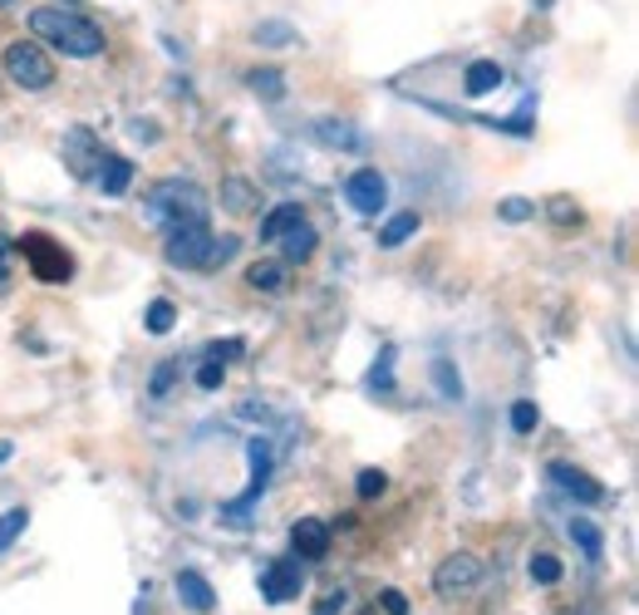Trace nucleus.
Segmentation results:
<instances>
[{"mask_svg":"<svg viewBox=\"0 0 639 615\" xmlns=\"http://www.w3.org/2000/svg\"><path fill=\"white\" fill-rule=\"evenodd\" d=\"M222 207L236 212V217H242V212H252L256 207V187L246 183V177H227V183H222Z\"/></svg>","mask_w":639,"mask_h":615,"instance_id":"412c9836","label":"nucleus"},{"mask_svg":"<svg viewBox=\"0 0 639 615\" xmlns=\"http://www.w3.org/2000/svg\"><path fill=\"white\" fill-rule=\"evenodd\" d=\"M26 523H30V512H26V507H10V512L0 517V551H10V547H16V537H20V531H26Z\"/></svg>","mask_w":639,"mask_h":615,"instance_id":"bb28decb","label":"nucleus"},{"mask_svg":"<svg viewBox=\"0 0 639 615\" xmlns=\"http://www.w3.org/2000/svg\"><path fill=\"white\" fill-rule=\"evenodd\" d=\"M547 472H551V482H556V488H561V492H571L576 502H606V488H600V482L590 478V472H581L576 463H551Z\"/></svg>","mask_w":639,"mask_h":615,"instance_id":"f8f14e48","label":"nucleus"},{"mask_svg":"<svg viewBox=\"0 0 639 615\" xmlns=\"http://www.w3.org/2000/svg\"><path fill=\"white\" fill-rule=\"evenodd\" d=\"M571 537H576V547H581L590 562H596L600 551H606V537H600V527L586 523V517H571Z\"/></svg>","mask_w":639,"mask_h":615,"instance_id":"393cba45","label":"nucleus"},{"mask_svg":"<svg viewBox=\"0 0 639 615\" xmlns=\"http://www.w3.org/2000/svg\"><path fill=\"white\" fill-rule=\"evenodd\" d=\"M242 350H246V340H236V335H232V340H212V345H207L203 354H207V360H217V364H232Z\"/></svg>","mask_w":639,"mask_h":615,"instance_id":"2f4dec72","label":"nucleus"},{"mask_svg":"<svg viewBox=\"0 0 639 615\" xmlns=\"http://www.w3.org/2000/svg\"><path fill=\"white\" fill-rule=\"evenodd\" d=\"M144 325H148V335H168V330L177 325V305L173 301H148V311H144Z\"/></svg>","mask_w":639,"mask_h":615,"instance_id":"b1692460","label":"nucleus"},{"mask_svg":"<svg viewBox=\"0 0 639 615\" xmlns=\"http://www.w3.org/2000/svg\"><path fill=\"white\" fill-rule=\"evenodd\" d=\"M177 601H183L187 611H197V615H212L217 611V590H212V582L203 572H177Z\"/></svg>","mask_w":639,"mask_h":615,"instance_id":"4468645a","label":"nucleus"},{"mask_svg":"<svg viewBox=\"0 0 639 615\" xmlns=\"http://www.w3.org/2000/svg\"><path fill=\"white\" fill-rule=\"evenodd\" d=\"M246 89L266 104H281L286 99V75H281V69H252V75H246Z\"/></svg>","mask_w":639,"mask_h":615,"instance_id":"6ab92c4d","label":"nucleus"},{"mask_svg":"<svg viewBox=\"0 0 639 615\" xmlns=\"http://www.w3.org/2000/svg\"><path fill=\"white\" fill-rule=\"evenodd\" d=\"M345 606H350V596H345V590H340V586H330L325 596L315 601V615H340V611H345Z\"/></svg>","mask_w":639,"mask_h":615,"instance_id":"c9c22d12","label":"nucleus"},{"mask_svg":"<svg viewBox=\"0 0 639 615\" xmlns=\"http://www.w3.org/2000/svg\"><path fill=\"white\" fill-rule=\"evenodd\" d=\"M305 590V566L301 557H276L262 572V596L271 601V606H286V601H295Z\"/></svg>","mask_w":639,"mask_h":615,"instance_id":"6e6552de","label":"nucleus"},{"mask_svg":"<svg viewBox=\"0 0 639 615\" xmlns=\"http://www.w3.org/2000/svg\"><path fill=\"white\" fill-rule=\"evenodd\" d=\"M295 222H305V212H301V203H281L276 212H266L262 217V242H281Z\"/></svg>","mask_w":639,"mask_h":615,"instance_id":"a211bd4d","label":"nucleus"},{"mask_svg":"<svg viewBox=\"0 0 639 615\" xmlns=\"http://www.w3.org/2000/svg\"><path fill=\"white\" fill-rule=\"evenodd\" d=\"M246 458H252V488H246L236 502L222 507V517H232V523H246V512L256 507V498H262V492L271 488V448H266V439H252V443H246Z\"/></svg>","mask_w":639,"mask_h":615,"instance_id":"0eeeda50","label":"nucleus"},{"mask_svg":"<svg viewBox=\"0 0 639 615\" xmlns=\"http://www.w3.org/2000/svg\"><path fill=\"white\" fill-rule=\"evenodd\" d=\"M345 197H350V207L360 212V217H379V212H384V203H389L384 173H379V168L350 173V177H345Z\"/></svg>","mask_w":639,"mask_h":615,"instance_id":"1a4fd4ad","label":"nucleus"},{"mask_svg":"<svg viewBox=\"0 0 639 615\" xmlns=\"http://www.w3.org/2000/svg\"><path fill=\"white\" fill-rule=\"evenodd\" d=\"M242 252V236H217L212 232V246H207V271H222L232 256Z\"/></svg>","mask_w":639,"mask_h":615,"instance_id":"a878e982","label":"nucleus"},{"mask_svg":"<svg viewBox=\"0 0 639 615\" xmlns=\"http://www.w3.org/2000/svg\"><path fill=\"white\" fill-rule=\"evenodd\" d=\"M16 252L26 256V266L45 281V286H65V281L75 276V262H69V252H65L59 242H50L45 232H26V236L16 242Z\"/></svg>","mask_w":639,"mask_h":615,"instance_id":"20e7f679","label":"nucleus"},{"mask_svg":"<svg viewBox=\"0 0 639 615\" xmlns=\"http://www.w3.org/2000/svg\"><path fill=\"white\" fill-rule=\"evenodd\" d=\"M531 212H537V203H531V197H507V203L497 207V217H502V222H527Z\"/></svg>","mask_w":639,"mask_h":615,"instance_id":"473e14b6","label":"nucleus"},{"mask_svg":"<svg viewBox=\"0 0 639 615\" xmlns=\"http://www.w3.org/2000/svg\"><path fill=\"white\" fill-rule=\"evenodd\" d=\"M207 246H212V227L207 222H183V227H168V242H163V256L183 271H207Z\"/></svg>","mask_w":639,"mask_h":615,"instance_id":"39448f33","label":"nucleus"},{"mask_svg":"<svg viewBox=\"0 0 639 615\" xmlns=\"http://www.w3.org/2000/svg\"><path fill=\"white\" fill-rule=\"evenodd\" d=\"M295 40H301V30H295L291 20H262V26H256V45H266V50H286Z\"/></svg>","mask_w":639,"mask_h":615,"instance_id":"4be33fe9","label":"nucleus"},{"mask_svg":"<svg viewBox=\"0 0 639 615\" xmlns=\"http://www.w3.org/2000/svg\"><path fill=\"white\" fill-rule=\"evenodd\" d=\"M0 6H16V0H0Z\"/></svg>","mask_w":639,"mask_h":615,"instance_id":"79ce46f5","label":"nucleus"},{"mask_svg":"<svg viewBox=\"0 0 639 615\" xmlns=\"http://www.w3.org/2000/svg\"><path fill=\"white\" fill-rule=\"evenodd\" d=\"M531 582L556 586V582H561V562H556L551 551H537V557H531Z\"/></svg>","mask_w":639,"mask_h":615,"instance_id":"cd10ccee","label":"nucleus"},{"mask_svg":"<svg viewBox=\"0 0 639 615\" xmlns=\"http://www.w3.org/2000/svg\"><path fill=\"white\" fill-rule=\"evenodd\" d=\"M502 79L507 75H502V65H497V59H472L468 75H463V89L472 94V99H482V94H492Z\"/></svg>","mask_w":639,"mask_h":615,"instance_id":"dca6fc26","label":"nucleus"},{"mask_svg":"<svg viewBox=\"0 0 639 615\" xmlns=\"http://www.w3.org/2000/svg\"><path fill=\"white\" fill-rule=\"evenodd\" d=\"M173 380H177V364H158V370H153V394H173Z\"/></svg>","mask_w":639,"mask_h":615,"instance_id":"4c0bfd02","label":"nucleus"},{"mask_svg":"<svg viewBox=\"0 0 639 615\" xmlns=\"http://www.w3.org/2000/svg\"><path fill=\"white\" fill-rule=\"evenodd\" d=\"M222 380H227V364H217V360H203V370H197V389H222Z\"/></svg>","mask_w":639,"mask_h":615,"instance_id":"72a5a7b5","label":"nucleus"},{"mask_svg":"<svg viewBox=\"0 0 639 615\" xmlns=\"http://www.w3.org/2000/svg\"><path fill=\"white\" fill-rule=\"evenodd\" d=\"M59 153H65V168L75 173V177H94V168H99V158H104V148H99V138L89 134V128H69L65 134V144H59Z\"/></svg>","mask_w":639,"mask_h":615,"instance_id":"9d476101","label":"nucleus"},{"mask_svg":"<svg viewBox=\"0 0 639 615\" xmlns=\"http://www.w3.org/2000/svg\"><path fill=\"white\" fill-rule=\"evenodd\" d=\"M148 217L158 222L163 232L168 227H183V222H207V193L187 177H168L148 193Z\"/></svg>","mask_w":639,"mask_h":615,"instance_id":"f03ea898","label":"nucleus"},{"mask_svg":"<svg viewBox=\"0 0 639 615\" xmlns=\"http://www.w3.org/2000/svg\"><path fill=\"white\" fill-rule=\"evenodd\" d=\"M370 389H394V350H379V360H374V370H370Z\"/></svg>","mask_w":639,"mask_h":615,"instance_id":"c85d7f7f","label":"nucleus"},{"mask_svg":"<svg viewBox=\"0 0 639 615\" xmlns=\"http://www.w3.org/2000/svg\"><path fill=\"white\" fill-rule=\"evenodd\" d=\"M10 256H16V242L0 236V286H6V276H10Z\"/></svg>","mask_w":639,"mask_h":615,"instance_id":"58836bf2","label":"nucleus"},{"mask_svg":"<svg viewBox=\"0 0 639 615\" xmlns=\"http://www.w3.org/2000/svg\"><path fill=\"white\" fill-rule=\"evenodd\" d=\"M384 488H389V478H384L379 468H364L360 478H354V492H360V498H379Z\"/></svg>","mask_w":639,"mask_h":615,"instance_id":"7c9ffc66","label":"nucleus"},{"mask_svg":"<svg viewBox=\"0 0 639 615\" xmlns=\"http://www.w3.org/2000/svg\"><path fill=\"white\" fill-rule=\"evenodd\" d=\"M384 611H389V615H409V601H404V590H384Z\"/></svg>","mask_w":639,"mask_h":615,"instance_id":"ea45409f","label":"nucleus"},{"mask_svg":"<svg viewBox=\"0 0 639 615\" xmlns=\"http://www.w3.org/2000/svg\"><path fill=\"white\" fill-rule=\"evenodd\" d=\"M30 30H35V40H50L55 50H65V55H75V59L104 55V30L94 26V20L75 16V10L40 6V10L30 16Z\"/></svg>","mask_w":639,"mask_h":615,"instance_id":"f257e3e1","label":"nucleus"},{"mask_svg":"<svg viewBox=\"0 0 639 615\" xmlns=\"http://www.w3.org/2000/svg\"><path fill=\"white\" fill-rule=\"evenodd\" d=\"M94 183H99V193H104V197H124V193H128V183H134V163L118 158V153H104L99 168H94Z\"/></svg>","mask_w":639,"mask_h":615,"instance_id":"2eb2a0df","label":"nucleus"},{"mask_svg":"<svg viewBox=\"0 0 639 615\" xmlns=\"http://www.w3.org/2000/svg\"><path fill=\"white\" fill-rule=\"evenodd\" d=\"M551 222H561V227H571V222H581V207H571L566 197H551Z\"/></svg>","mask_w":639,"mask_h":615,"instance_id":"e433bc0d","label":"nucleus"},{"mask_svg":"<svg viewBox=\"0 0 639 615\" xmlns=\"http://www.w3.org/2000/svg\"><path fill=\"white\" fill-rule=\"evenodd\" d=\"M281 246H286V266H301V262H311V256H315V227H311V222H295V227L286 232V236H281Z\"/></svg>","mask_w":639,"mask_h":615,"instance_id":"f3484780","label":"nucleus"},{"mask_svg":"<svg viewBox=\"0 0 639 615\" xmlns=\"http://www.w3.org/2000/svg\"><path fill=\"white\" fill-rule=\"evenodd\" d=\"M433 380H438V389H443V399H458L463 394V380H458V370L448 360H433Z\"/></svg>","mask_w":639,"mask_h":615,"instance_id":"c756f323","label":"nucleus"},{"mask_svg":"<svg viewBox=\"0 0 639 615\" xmlns=\"http://www.w3.org/2000/svg\"><path fill=\"white\" fill-rule=\"evenodd\" d=\"M6 458H10V443H0V463H6Z\"/></svg>","mask_w":639,"mask_h":615,"instance_id":"a19ab883","label":"nucleus"},{"mask_svg":"<svg viewBox=\"0 0 639 615\" xmlns=\"http://www.w3.org/2000/svg\"><path fill=\"white\" fill-rule=\"evenodd\" d=\"M291 547H295V557H305V562L330 557V527L320 523V517H301V523L291 527Z\"/></svg>","mask_w":639,"mask_h":615,"instance_id":"ddd939ff","label":"nucleus"},{"mask_svg":"<svg viewBox=\"0 0 639 615\" xmlns=\"http://www.w3.org/2000/svg\"><path fill=\"white\" fill-rule=\"evenodd\" d=\"M413 232H419V212H399V217H389L379 227V246H404Z\"/></svg>","mask_w":639,"mask_h":615,"instance_id":"5701e85b","label":"nucleus"},{"mask_svg":"<svg viewBox=\"0 0 639 615\" xmlns=\"http://www.w3.org/2000/svg\"><path fill=\"white\" fill-rule=\"evenodd\" d=\"M478 582H482V562L468 557V551H453V557L438 562V572H433V590L443 601L468 596V590H478Z\"/></svg>","mask_w":639,"mask_h":615,"instance_id":"423d86ee","label":"nucleus"},{"mask_svg":"<svg viewBox=\"0 0 639 615\" xmlns=\"http://www.w3.org/2000/svg\"><path fill=\"white\" fill-rule=\"evenodd\" d=\"M537 419H541V413H537V404H531V399L512 404V429H517V433H531V429H537Z\"/></svg>","mask_w":639,"mask_h":615,"instance_id":"f704fd0d","label":"nucleus"},{"mask_svg":"<svg viewBox=\"0 0 639 615\" xmlns=\"http://www.w3.org/2000/svg\"><path fill=\"white\" fill-rule=\"evenodd\" d=\"M311 138L325 148H335V153H364V134L350 124V118H315Z\"/></svg>","mask_w":639,"mask_h":615,"instance_id":"9b49d317","label":"nucleus"},{"mask_svg":"<svg viewBox=\"0 0 639 615\" xmlns=\"http://www.w3.org/2000/svg\"><path fill=\"white\" fill-rule=\"evenodd\" d=\"M246 286L252 291H281L286 286V262H252L246 266Z\"/></svg>","mask_w":639,"mask_h":615,"instance_id":"aec40b11","label":"nucleus"},{"mask_svg":"<svg viewBox=\"0 0 639 615\" xmlns=\"http://www.w3.org/2000/svg\"><path fill=\"white\" fill-rule=\"evenodd\" d=\"M0 69H6L10 85H20V89H30V94H40V89L55 85V59L45 55L35 40H16V45H10V50L0 55Z\"/></svg>","mask_w":639,"mask_h":615,"instance_id":"7ed1b4c3","label":"nucleus"}]
</instances>
